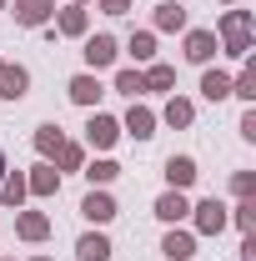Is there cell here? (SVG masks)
Masks as SVG:
<instances>
[{"label": "cell", "mask_w": 256, "mask_h": 261, "mask_svg": "<svg viewBox=\"0 0 256 261\" xmlns=\"http://www.w3.org/2000/svg\"><path fill=\"white\" fill-rule=\"evenodd\" d=\"M61 146H65V136H61V126H56V121L35 126V151H40L45 161H56V156H61Z\"/></svg>", "instance_id": "20"}, {"label": "cell", "mask_w": 256, "mask_h": 261, "mask_svg": "<svg viewBox=\"0 0 256 261\" xmlns=\"http://www.w3.org/2000/svg\"><path fill=\"white\" fill-rule=\"evenodd\" d=\"M116 91H121V96H131V100L146 96V81H141V70H136V65H131V70H116Z\"/></svg>", "instance_id": "27"}, {"label": "cell", "mask_w": 256, "mask_h": 261, "mask_svg": "<svg viewBox=\"0 0 256 261\" xmlns=\"http://www.w3.org/2000/svg\"><path fill=\"white\" fill-rule=\"evenodd\" d=\"M201 96L206 100H226L231 96V75H226V70H206V75H201Z\"/></svg>", "instance_id": "25"}, {"label": "cell", "mask_w": 256, "mask_h": 261, "mask_svg": "<svg viewBox=\"0 0 256 261\" xmlns=\"http://www.w3.org/2000/svg\"><path fill=\"white\" fill-rule=\"evenodd\" d=\"M156 216L166 221V226L186 221V216H191V201H186V191H166V196H156Z\"/></svg>", "instance_id": "14"}, {"label": "cell", "mask_w": 256, "mask_h": 261, "mask_svg": "<svg viewBox=\"0 0 256 261\" xmlns=\"http://www.w3.org/2000/svg\"><path fill=\"white\" fill-rule=\"evenodd\" d=\"M156 31H186V10H181V0H161V5H156Z\"/></svg>", "instance_id": "22"}, {"label": "cell", "mask_w": 256, "mask_h": 261, "mask_svg": "<svg viewBox=\"0 0 256 261\" xmlns=\"http://www.w3.org/2000/svg\"><path fill=\"white\" fill-rule=\"evenodd\" d=\"M231 191L241 196V201H246V196H256V176H251V171H236V176H231Z\"/></svg>", "instance_id": "30"}, {"label": "cell", "mask_w": 256, "mask_h": 261, "mask_svg": "<svg viewBox=\"0 0 256 261\" xmlns=\"http://www.w3.org/2000/svg\"><path fill=\"white\" fill-rule=\"evenodd\" d=\"M70 5H86V0H70Z\"/></svg>", "instance_id": "36"}, {"label": "cell", "mask_w": 256, "mask_h": 261, "mask_svg": "<svg viewBox=\"0 0 256 261\" xmlns=\"http://www.w3.org/2000/svg\"><path fill=\"white\" fill-rule=\"evenodd\" d=\"M81 56H86V65H91V70H106V65H116V56H121V40H116V35H86V50H81Z\"/></svg>", "instance_id": "6"}, {"label": "cell", "mask_w": 256, "mask_h": 261, "mask_svg": "<svg viewBox=\"0 0 256 261\" xmlns=\"http://www.w3.org/2000/svg\"><path fill=\"white\" fill-rule=\"evenodd\" d=\"M116 141H121V121H116V116H91V121H86V146H91V151H111V146H116Z\"/></svg>", "instance_id": "7"}, {"label": "cell", "mask_w": 256, "mask_h": 261, "mask_svg": "<svg viewBox=\"0 0 256 261\" xmlns=\"http://www.w3.org/2000/svg\"><path fill=\"white\" fill-rule=\"evenodd\" d=\"M5 171H10V166H5V151H0V176H5Z\"/></svg>", "instance_id": "33"}, {"label": "cell", "mask_w": 256, "mask_h": 261, "mask_svg": "<svg viewBox=\"0 0 256 261\" xmlns=\"http://www.w3.org/2000/svg\"><path fill=\"white\" fill-rule=\"evenodd\" d=\"M156 121H166L171 130H186V126L196 121V106H191L186 96H171V100H166V111H161Z\"/></svg>", "instance_id": "16"}, {"label": "cell", "mask_w": 256, "mask_h": 261, "mask_svg": "<svg viewBox=\"0 0 256 261\" xmlns=\"http://www.w3.org/2000/svg\"><path fill=\"white\" fill-rule=\"evenodd\" d=\"M231 96L246 100V106H256V65H251V61H246L241 75H231Z\"/></svg>", "instance_id": "26"}, {"label": "cell", "mask_w": 256, "mask_h": 261, "mask_svg": "<svg viewBox=\"0 0 256 261\" xmlns=\"http://www.w3.org/2000/svg\"><path fill=\"white\" fill-rule=\"evenodd\" d=\"M196 161L191 156H166V181H171V191H191L196 186Z\"/></svg>", "instance_id": "13"}, {"label": "cell", "mask_w": 256, "mask_h": 261, "mask_svg": "<svg viewBox=\"0 0 256 261\" xmlns=\"http://www.w3.org/2000/svg\"><path fill=\"white\" fill-rule=\"evenodd\" d=\"M0 261H10V256H0Z\"/></svg>", "instance_id": "38"}, {"label": "cell", "mask_w": 256, "mask_h": 261, "mask_svg": "<svg viewBox=\"0 0 256 261\" xmlns=\"http://www.w3.org/2000/svg\"><path fill=\"white\" fill-rule=\"evenodd\" d=\"M50 31L70 35V40H86V35H91V10H86V5H65V10H56Z\"/></svg>", "instance_id": "5"}, {"label": "cell", "mask_w": 256, "mask_h": 261, "mask_svg": "<svg viewBox=\"0 0 256 261\" xmlns=\"http://www.w3.org/2000/svg\"><path fill=\"white\" fill-rule=\"evenodd\" d=\"M25 171H5V176H0V201H5V206H10V211H20V206H25Z\"/></svg>", "instance_id": "17"}, {"label": "cell", "mask_w": 256, "mask_h": 261, "mask_svg": "<svg viewBox=\"0 0 256 261\" xmlns=\"http://www.w3.org/2000/svg\"><path fill=\"white\" fill-rule=\"evenodd\" d=\"M231 221H236L241 236H251V231H256V201H251V196H246L241 206H231Z\"/></svg>", "instance_id": "28"}, {"label": "cell", "mask_w": 256, "mask_h": 261, "mask_svg": "<svg viewBox=\"0 0 256 261\" xmlns=\"http://www.w3.org/2000/svg\"><path fill=\"white\" fill-rule=\"evenodd\" d=\"M126 50H131V61H136V65H151V61H156V31H136L126 40Z\"/></svg>", "instance_id": "21"}, {"label": "cell", "mask_w": 256, "mask_h": 261, "mask_svg": "<svg viewBox=\"0 0 256 261\" xmlns=\"http://www.w3.org/2000/svg\"><path fill=\"white\" fill-rule=\"evenodd\" d=\"M5 5H10V0H0V10H5Z\"/></svg>", "instance_id": "35"}, {"label": "cell", "mask_w": 256, "mask_h": 261, "mask_svg": "<svg viewBox=\"0 0 256 261\" xmlns=\"http://www.w3.org/2000/svg\"><path fill=\"white\" fill-rule=\"evenodd\" d=\"M5 10L15 15V25H31V31H40V25L56 20V0H15V5H5Z\"/></svg>", "instance_id": "4"}, {"label": "cell", "mask_w": 256, "mask_h": 261, "mask_svg": "<svg viewBox=\"0 0 256 261\" xmlns=\"http://www.w3.org/2000/svg\"><path fill=\"white\" fill-rule=\"evenodd\" d=\"M141 81H146V91H171V86H176V65L151 61L146 70H141Z\"/></svg>", "instance_id": "23"}, {"label": "cell", "mask_w": 256, "mask_h": 261, "mask_svg": "<svg viewBox=\"0 0 256 261\" xmlns=\"http://www.w3.org/2000/svg\"><path fill=\"white\" fill-rule=\"evenodd\" d=\"M86 166V146H75V141H65L61 156H56V171H81Z\"/></svg>", "instance_id": "29"}, {"label": "cell", "mask_w": 256, "mask_h": 261, "mask_svg": "<svg viewBox=\"0 0 256 261\" xmlns=\"http://www.w3.org/2000/svg\"><path fill=\"white\" fill-rule=\"evenodd\" d=\"M15 236H20V241H45V236H50V216H45V211H20V216H15Z\"/></svg>", "instance_id": "15"}, {"label": "cell", "mask_w": 256, "mask_h": 261, "mask_svg": "<svg viewBox=\"0 0 256 261\" xmlns=\"http://www.w3.org/2000/svg\"><path fill=\"white\" fill-rule=\"evenodd\" d=\"M25 191L40 196V201H45V196H56V191H61V171H56L50 161L31 166V171H25Z\"/></svg>", "instance_id": "10"}, {"label": "cell", "mask_w": 256, "mask_h": 261, "mask_svg": "<svg viewBox=\"0 0 256 261\" xmlns=\"http://www.w3.org/2000/svg\"><path fill=\"white\" fill-rule=\"evenodd\" d=\"M31 261H50V256H31Z\"/></svg>", "instance_id": "34"}, {"label": "cell", "mask_w": 256, "mask_h": 261, "mask_svg": "<svg viewBox=\"0 0 256 261\" xmlns=\"http://www.w3.org/2000/svg\"><path fill=\"white\" fill-rule=\"evenodd\" d=\"M161 251H166L171 261H191V256H196V236L171 226V231H166V241H161Z\"/></svg>", "instance_id": "18"}, {"label": "cell", "mask_w": 256, "mask_h": 261, "mask_svg": "<svg viewBox=\"0 0 256 261\" xmlns=\"http://www.w3.org/2000/svg\"><path fill=\"white\" fill-rule=\"evenodd\" d=\"M65 96L75 100V106H96L106 96V86L96 81V70H81V75H70V86H65Z\"/></svg>", "instance_id": "11"}, {"label": "cell", "mask_w": 256, "mask_h": 261, "mask_svg": "<svg viewBox=\"0 0 256 261\" xmlns=\"http://www.w3.org/2000/svg\"><path fill=\"white\" fill-rule=\"evenodd\" d=\"M31 91V70L15 61H0V100H20Z\"/></svg>", "instance_id": "9"}, {"label": "cell", "mask_w": 256, "mask_h": 261, "mask_svg": "<svg viewBox=\"0 0 256 261\" xmlns=\"http://www.w3.org/2000/svg\"><path fill=\"white\" fill-rule=\"evenodd\" d=\"M186 61L191 65H211L216 56H221V40H216V31H186Z\"/></svg>", "instance_id": "8"}, {"label": "cell", "mask_w": 256, "mask_h": 261, "mask_svg": "<svg viewBox=\"0 0 256 261\" xmlns=\"http://www.w3.org/2000/svg\"><path fill=\"white\" fill-rule=\"evenodd\" d=\"M81 216H86L91 226H106V221H116V216H121V206H116V196L106 191V186H91L86 201H81Z\"/></svg>", "instance_id": "3"}, {"label": "cell", "mask_w": 256, "mask_h": 261, "mask_svg": "<svg viewBox=\"0 0 256 261\" xmlns=\"http://www.w3.org/2000/svg\"><path fill=\"white\" fill-rule=\"evenodd\" d=\"M121 130H131L136 141H151V136H156V111H151V106H141V100H131V111H126V121H121Z\"/></svg>", "instance_id": "12"}, {"label": "cell", "mask_w": 256, "mask_h": 261, "mask_svg": "<svg viewBox=\"0 0 256 261\" xmlns=\"http://www.w3.org/2000/svg\"><path fill=\"white\" fill-rule=\"evenodd\" d=\"M221 5H236V0H221Z\"/></svg>", "instance_id": "37"}, {"label": "cell", "mask_w": 256, "mask_h": 261, "mask_svg": "<svg viewBox=\"0 0 256 261\" xmlns=\"http://www.w3.org/2000/svg\"><path fill=\"white\" fill-rule=\"evenodd\" d=\"M241 136H246V141H256V106H246V111H241Z\"/></svg>", "instance_id": "31"}, {"label": "cell", "mask_w": 256, "mask_h": 261, "mask_svg": "<svg viewBox=\"0 0 256 261\" xmlns=\"http://www.w3.org/2000/svg\"><path fill=\"white\" fill-rule=\"evenodd\" d=\"M106 15H131V0H96Z\"/></svg>", "instance_id": "32"}, {"label": "cell", "mask_w": 256, "mask_h": 261, "mask_svg": "<svg viewBox=\"0 0 256 261\" xmlns=\"http://www.w3.org/2000/svg\"><path fill=\"white\" fill-rule=\"evenodd\" d=\"M75 256H81V261H111V236H100V231H86V236L75 241Z\"/></svg>", "instance_id": "19"}, {"label": "cell", "mask_w": 256, "mask_h": 261, "mask_svg": "<svg viewBox=\"0 0 256 261\" xmlns=\"http://www.w3.org/2000/svg\"><path fill=\"white\" fill-rule=\"evenodd\" d=\"M251 25H256L251 10H221L216 31H221V50L231 61H251Z\"/></svg>", "instance_id": "1"}, {"label": "cell", "mask_w": 256, "mask_h": 261, "mask_svg": "<svg viewBox=\"0 0 256 261\" xmlns=\"http://www.w3.org/2000/svg\"><path fill=\"white\" fill-rule=\"evenodd\" d=\"M81 171H86V181H91V186H111V181L121 176V166L111 161V156H100V161H86Z\"/></svg>", "instance_id": "24"}, {"label": "cell", "mask_w": 256, "mask_h": 261, "mask_svg": "<svg viewBox=\"0 0 256 261\" xmlns=\"http://www.w3.org/2000/svg\"><path fill=\"white\" fill-rule=\"evenodd\" d=\"M191 221H196L201 236H221L226 221H231V206L216 201V196H206V201H196V206H191Z\"/></svg>", "instance_id": "2"}]
</instances>
